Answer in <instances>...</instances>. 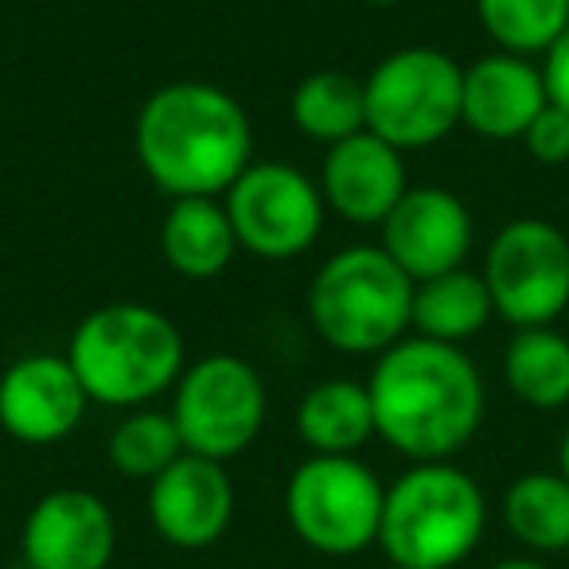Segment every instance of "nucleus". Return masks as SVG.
<instances>
[{
    "label": "nucleus",
    "instance_id": "5",
    "mask_svg": "<svg viewBox=\"0 0 569 569\" xmlns=\"http://www.w3.org/2000/svg\"><path fill=\"white\" fill-rule=\"evenodd\" d=\"M413 281L382 246H348L320 266L309 289V320L343 356H382L406 340Z\"/></svg>",
    "mask_w": 569,
    "mask_h": 569
},
{
    "label": "nucleus",
    "instance_id": "10",
    "mask_svg": "<svg viewBox=\"0 0 569 569\" xmlns=\"http://www.w3.org/2000/svg\"><path fill=\"white\" fill-rule=\"evenodd\" d=\"M238 250L253 258L289 261L312 250L325 230V196L301 168L261 160L250 164L222 196Z\"/></svg>",
    "mask_w": 569,
    "mask_h": 569
},
{
    "label": "nucleus",
    "instance_id": "11",
    "mask_svg": "<svg viewBox=\"0 0 569 569\" xmlns=\"http://www.w3.org/2000/svg\"><path fill=\"white\" fill-rule=\"evenodd\" d=\"M472 246V214L445 188H410L382 219V250L413 284L460 269Z\"/></svg>",
    "mask_w": 569,
    "mask_h": 569
},
{
    "label": "nucleus",
    "instance_id": "8",
    "mask_svg": "<svg viewBox=\"0 0 569 569\" xmlns=\"http://www.w3.org/2000/svg\"><path fill=\"white\" fill-rule=\"evenodd\" d=\"M266 406V382L242 356H207L176 379L172 418L183 449L222 465L258 441Z\"/></svg>",
    "mask_w": 569,
    "mask_h": 569
},
{
    "label": "nucleus",
    "instance_id": "13",
    "mask_svg": "<svg viewBox=\"0 0 569 569\" xmlns=\"http://www.w3.org/2000/svg\"><path fill=\"white\" fill-rule=\"evenodd\" d=\"M118 527L94 491H48L28 511L20 550L28 569H106L113 561Z\"/></svg>",
    "mask_w": 569,
    "mask_h": 569
},
{
    "label": "nucleus",
    "instance_id": "28",
    "mask_svg": "<svg viewBox=\"0 0 569 569\" xmlns=\"http://www.w3.org/2000/svg\"><path fill=\"white\" fill-rule=\"evenodd\" d=\"M558 472L569 480V429H566V437H561V449H558Z\"/></svg>",
    "mask_w": 569,
    "mask_h": 569
},
{
    "label": "nucleus",
    "instance_id": "19",
    "mask_svg": "<svg viewBox=\"0 0 569 569\" xmlns=\"http://www.w3.org/2000/svg\"><path fill=\"white\" fill-rule=\"evenodd\" d=\"M496 317L483 273L472 269H449L441 277L413 284V309H410V328H418V336L437 343H465L476 332H483V325Z\"/></svg>",
    "mask_w": 569,
    "mask_h": 569
},
{
    "label": "nucleus",
    "instance_id": "2",
    "mask_svg": "<svg viewBox=\"0 0 569 569\" xmlns=\"http://www.w3.org/2000/svg\"><path fill=\"white\" fill-rule=\"evenodd\" d=\"M137 160L164 196L219 199L253 164L242 102L214 82H168L137 113Z\"/></svg>",
    "mask_w": 569,
    "mask_h": 569
},
{
    "label": "nucleus",
    "instance_id": "15",
    "mask_svg": "<svg viewBox=\"0 0 569 569\" xmlns=\"http://www.w3.org/2000/svg\"><path fill=\"white\" fill-rule=\"evenodd\" d=\"M410 191L406 183V160L395 144L375 133H356L332 144L320 172V196L340 219L356 227H382L398 199Z\"/></svg>",
    "mask_w": 569,
    "mask_h": 569
},
{
    "label": "nucleus",
    "instance_id": "22",
    "mask_svg": "<svg viewBox=\"0 0 569 569\" xmlns=\"http://www.w3.org/2000/svg\"><path fill=\"white\" fill-rule=\"evenodd\" d=\"M293 121L305 137L325 141L328 149L367 129V94L363 82L343 71H317L293 90Z\"/></svg>",
    "mask_w": 569,
    "mask_h": 569
},
{
    "label": "nucleus",
    "instance_id": "23",
    "mask_svg": "<svg viewBox=\"0 0 569 569\" xmlns=\"http://www.w3.org/2000/svg\"><path fill=\"white\" fill-rule=\"evenodd\" d=\"M480 24L507 56H546L569 28V0H476Z\"/></svg>",
    "mask_w": 569,
    "mask_h": 569
},
{
    "label": "nucleus",
    "instance_id": "16",
    "mask_svg": "<svg viewBox=\"0 0 569 569\" xmlns=\"http://www.w3.org/2000/svg\"><path fill=\"white\" fill-rule=\"evenodd\" d=\"M550 102L546 94L542 67L522 56H496L476 59L465 67V87H460V126L488 141H522L530 121Z\"/></svg>",
    "mask_w": 569,
    "mask_h": 569
},
{
    "label": "nucleus",
    "instance_id": "20",
    "mask_svg": "<svg viewBox=\"0 0 569 569\" xmlns=\"http://www.w3.org/2000/svg\"><path fill=\"white\" fill-rule=\"evenodd\" d=\"M503 379L530 410H561L569 402V340L553 328H515Z\"/></svg>",
    "mask_w": 569,
    "mask_h": 569
},
{
    "label": "nucleus",
    "instance_id": "14",
    "mask_svg": "<svg viewBox=\"0 0 569 569\" xmlns=\"http://www.w3.org/2000/svg\"><path fill=\"white\" fill-rule=\"evenodd\" d=\"M149 519L176 550H207L234 519V483L219 460L183 452L149 483Z\"/></svg>",
    "mask_w": 569,
    "mask_h": 569
},
{
    "label": "nucleus",
    "instance_id": "21",
    "mask_svg": "<svg viewBox=\"0 0 569 569\" xmlns=\"http://www.w3.org/2000/svg\"><path fill=\"white\" fill-rule=\"evenodd\" d=\"M503 522L527 550H569V480L561 472H527L507 488Z\"/></svg>",
    "mask_w": 569,
    "mask_h": 569
},
{
    "label": "nucleus",
    "instance_id": "3",
    "mask_svg": "<svg viewBox=\"0 0 569 569\" xmlns=\"http://www.w3.org/2000/svg\"><path fill=\"white\" fill-rule=\"evenodd\" d=\"M90 402L141 410L183 375V336L149 305H102L79 320L67 348Z\"/></svg>",
    "mask_w": 569,
    "mask_h": 569
},
{
    "label": "nucleus",
    "instance_id": "18",
    "mask_svg": "<svg viewBox=\"0 0 569 569\" xmlns=\"http://www.w3.org/2000/svg\"><path fill=\"white\" fill-rule=\"evenodd\" d=\"M297 433L312 457H356L375 437V410L367 382H317L297 406Z\"/></svg>",
    "mask_w": 569,
    "mask_h": 569
},
{
    "label": "nucleus",
    "instance_id": "25",
    "mask_svg": "<svg viewBox=\"0 0 569 569\" xmlns=\"http://www.w3.org/2000/svg\"><path fill=\"white\" fill-rule=\"evenodd\" d=\"M527 152L538 164H566L569 160V110H561L558 102H546L542 113L530 121V129L522 133Z\"/></svg>",
    "mask_w": 569,
    "mask_h": 569
},
{
    "label": "nucleus",
    "instance_id": "29",
    "mask_svg": "<svg viewBox=\"0 0 569 569\" xmlns=\"http://www.w3.org/2000/svg\"><path fill=\"white\" fill-rule=\"evenodd\" d=\"M363 4H371V9H390V4H398V0H363Z\"/></svg>",
    "mask_w": 569,
    "mask_h": 569
},
{
    "label": "nucleus",
    "instance_id": "9",
    "mask_svg": "<svg viewBox=\"0 0 569 569\" xmlns=\"http://www.w3.org/2000/svg\"><path fill=\"white\" fill-rule=\"evenodd\" d=\"M496 317L515 328H550L569 309V238L546 219H511L483 258Z\"/></svg>",
    "mask_w": 569,
    "mask_h": 569
},
{
    "label": "nucleus",
    "instance_id": "26",
    "mask_svg": "<svg viewBox=\"0 0 569 569\" xmlns=\"http://www.w3.org/2000/svg\"><path fill=\"white\" fill-rule=\"evenodd\" d=\"M542 79H546V94H550V102H558L561 110H569V28L558 36V43L546 51Z\"/></svg>",
    "mask_w": 569,
    "mask_h": 569
},
{
    "label": "nucleus",
    "instance_id": "27",
    "mask_svg": "<svg viewBox=\"0 0 569 569\" xmlns=\"http://www.w3.org/2000/svg\"><path fill=\"white\" fill-rule=\"evenodd\" d=\"M491 569H546L542 561H535V558H507V561H499V566H491Z\"/></svg>",
    "mask_w": 569,
    "mask_h": 569
},
{
    "label": "nucleus",
    "instance_id": "17",
    "mask_svg": "<svg viewBox=\"0 0 569 569\" xmlns=\"http://www.w3.org/2000/svg\"><path fill=\"white\" fill-rule=\"evenodd\" d=\"M160 253H164L168 269L188 281L219 277L238 253L227 207L207 196L172 199L164 222H160Z\"/></svg>",
    "mask_w": 569,
    "mask_h": 569
},
{
    "label": "nucleus",
    "instance_id": "6",
    "mask_svg": "<svg viewBox=\"0 0 569 569\" xmlns=\"http://www.w3.org/2000/svg\"><path fill=\"white\" fill-rule=\"evenodd\" d=\"M465 67L437 48H402L363 79L367 133L398 152L429 149L460 126Z\"/></svg>",
    "mask_w": 569,
    "mask_h": 569
},
{
    "label": "nucleus",
    "instance_id": "4",
    "mask_svg": "<svg viewBox=\"0 0 569 569\" xmlns=\"http://www.w3.org/2000/svg\"><path fill=\"white\" fill-rule=\"evenodd\" d=\"M488 527L483 491L449 460L413 465L387 488L379 546L395 566L452 569L480 546Z\"/></svg>",
    "mask_w": 569,
    "mask_h": 569
},
{
    "label": "nucleus",
    "instance_id": "1",
    "mask_svg": "<svg viewBox=\"0 0 569 569\" xmlns=\"http://www.w3.org/2000/svg\"><path fill=\"white\" fill-rule=\"evenodd\" d=\"M375 433L413 465L449 460L483 421V379L457 343L406 336L367 379Z\"/></svg>",
    "mask_w": 569,
    "mask_h": 569
},
{
    "label": "nucleus",
    "instance_id": "7",
    "mask_svg": "<svg viewBox=\"0 0 569 569\" xmlns=\"http://www.w3.org/2000/svg\"><path fill=\"white\" fill-rule=\"evenodd\" d=\"M387 488L356 457H309L284 488V515L309 550L351 558L379 542Z\"/></svg>",
    "mask_w": 569,
    "mask_h": 569
},
{
    "label": "nucleus",
    "instance_id": "24",
    "mask_svg": "<svg viewBox=\"0 0 569 569\" xmlns=\"http://www.w3.org/2000/svg\"><path fill=\"white\" fill-rule=\"evenodd\" d=\"M183 437L176 429L172 410H129L110 433V465L129 480H157L164 468L183 457Z\"/></svg>",
    "mask_w": 569,
    "mask_h": 569
},
{
    "label": "nucleus",
    "instance_id": "12",
    "mask_svg": "<svg viewBox=\"0 0 569 569\" xmlns=\"http://www.w3.org/2000/svg\"><path fill=\"white\" fill-rule=\"evenodd\" d=\"M90 398L67 356H24L0 375V429L20 445H56L82 426Z\"/></svg>",
    "mask_w": 569,
    "mask_h": 569
},
{
    "label": "nucleus",
    "instance_id": "30",
    "mask_svg": "<svg viewBox=\"0 0 569 569\" xmlns=\"http://www.w3.org/2000/svg\"><path fill=\"white\" fill-rule=\"evenodd\" d=\"M395 569H406V566H395Z\"/></svg>",
    "mask_w": 569,
    "mask_h": 569
}]
</instances>
